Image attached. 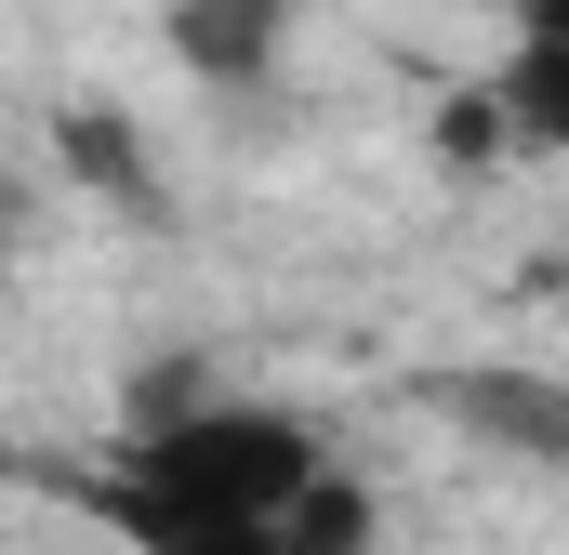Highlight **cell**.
Segmentation results:
<instances>
[{
  "instance_id": "6da1fadb",
  "label": "cell",
  "mask_w": 569,
  "mask_h": 555,
  "mask_svg": "<svg viewBox=\"0 0 569 555\" xmlns=\"http://www.w3.org/2000/svg\"><path fill=\"white\" fill-rule=\"evenodd\" d=\"M80 503L133 555H385V503L345 476L318 423L279 397H212L186 371L133 397Z\"/></svg>"
},
{
  "instance_id": "7a4b0ae2",
  "label": "cell",
  "mask_w": 569,
  "mask_h": 555,
  "mask_svg": "<svg viewBox=\"0 0 569 555\" xmlns=\"http://www.w3.org/2000/svg\"><path fill=\"white\" fill-rule=\"evenodd\" d=\"M503 67L477 80L490 107H503V133L543 145V159H569V0H503Z\"/></svg>"
},
{
  "instance_id": "3957f363",
  "label": "cell",
  "mask_w": 569,
  "mask_h": 555,
  "mask_svg": "<svg viewBox=\"0 0 569 555\" xmlns=\"http://www.w3.org/2000/svg\"><path fill=\"white\" fill-rule=\"evenodd\" d=\"M437 411L477 423V436L517 450V463H569V384H557V371H450Z\"/></svg>"
},
{
  "instance_id": "277c9868",
  "label": "cell",
  "mask_w": 569,
  "mask_h": 555,
  "mask_svg": "<svg viewBox=\"0 0 569 555\" xmlns=\"http://www.w3.org/2000/svg\"><path fill=\"white\" fill-rule=\"evenodd\" d=\"M279 27H291V0H172V53L199 80H266Z\"/></svg>"
},
{
  "instance_id": "5b68a950",
  "label": "cell",
  "mask_w": 569,
  "mask_h": 555,
  "mask_svg": "<svg viewBox=\"0 0 569 555\" xmlns=\"http://www.w3.org/2000/svg\"><path fill=\"white\" fill-rule=\"evenodd\" d=\"M0 252H13V185H0Z\"/></svg>"
}]
</instances>
